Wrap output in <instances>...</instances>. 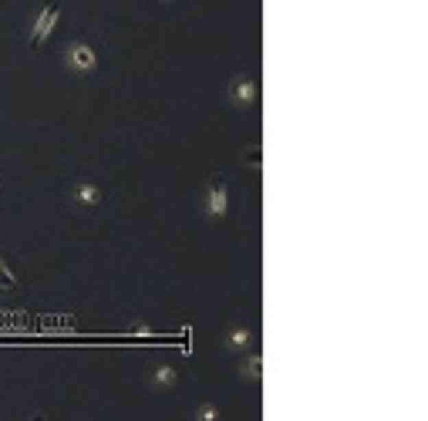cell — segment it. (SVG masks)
<instances>
[{
    "instance_id": "1",
    "label": "cell",
    "mask_w": 428,
    "mask_h": 421,
    "mask_svg": "<svg viewBox=\"0 0 428 421\" xmlns=\"http://www.w3.org/2000/svg\"><path fill=\"white\" fill-rule=\"evenodd\" d=\"M61 64L78 77H91L98 71V51L95 44L84 38H71L64 47H61Z\"/></svg>"
},
{
    "instance_id": "2",
    "label": "cell",
    "mask_w": 428,
    "mask_h": 421,
    "mask_svg": "<svg viewBox=\"0 0 428 421\" xmlns=\"http://www.w3.org/2000/svg\"><path fill=\"white\" fill-rule=\"evenodd\" d=\"M58 21H61V3H58V0H40L34 17H31V27H27L31 51H40V47L47 44V38H51L54 27H58Z\"/></svg>"
},
{
    "instance_id": "3",
    "label": "cell",
    "mask_w": 428,
    "mask_h": 421,
    "mask_svg": "<svg viewBox=\"0 0 428 421\" xmlns=\"http://www.w3.org/2000/svg\"><path fill=\"white\" fill-rule=\"evenodd\" d=\"M199 209H202V216L213 219V223L226 219V213H230V182H226L223 176H213V179L206 182L202 199H199Z\"/></svg>"
},
{
    "instance_id": "4",
    "label": "cell",
    "mask_w": 428,
    "mask_h": 421,
    "mask_svg": "<svg viewBox=\"0 0 428 421\" xmlns=\"http://www.w3.org/2000/svg\"><path fill=\"white\" fill-rule=\"evenodd\" d=\"M226 101H230L233 108H239V112L253 108V105L260 101V81H257V75L230 77V84H226Z\"/></svg>"
},
{
    "instance_id": "5",
    "label": "cell",
    "mask_w": 428,
    "mask_h": 421,
    "mask_svg": "<svg viewBox=\"0 0 428 421\" xmlns=\"http://www.w3.org/2000/svg\"><path fill=\"white\" fill-rule=\"evenodd\" d=\"M68 199H71V206L75 209H98L102 202H105V189L95 182V179H78L71 192H68Z\"/></svg>"
},
{
    "instance_id": "6",
    "label": "cell",
    "mask_w": 428,
    "mask_h": 421,
    "mask_svg": "<svg viewBox=\"0 0 428 421\" xmlns=\"http://www.w3.org/2000/svg\"><path fill=\"white\" fill-rule=\"evenodd\" d=\"M253 341H257V334L246 327V324H233L226 334H223V350H230V354H243V350H250L253 347Z\"/></svg>"
},
{
    "instance_id": "7",
    "label": "cell",
    "mask_w": 428,
    "mask_h": 421,
    "mask_svg": "<svg viewBox=\"0 0 428 421\" xmlns=\"http://www.w3.org/2000/svg\"><path fill=\"white\" fill-rule=\"evenodd\" d=\"M236 374L250 384H263V354L260 350H253V354L243 350V361L236 364Z\"/></svg>"
},
{
    "instance_id": "8",
    "label": "cell",
    "mask_w": 428,
    "mask_h": 421,
    "mask_svg": "<svg viewBox=\"0 0 428 421\" xmlns=\"http://www.w3.org/2000/svg\"><path fill=\"white\" fill-rule=\"evenodd\" d=\"M179 384V371H176V364H169V361H162L156 364L152 371H149V387L152 391H172Z\"/></svg>"
},
{
    "instance_id": "9",
    "label": "cell",
    "mask_w": 428,
    "mask_h": 421,
    "mask_svg": "<svg viewBox=\"0 0 428 421\" xmlns=\"http://www.w3.org/2000/svg\"><path fill=\"white\" fill-rule=\"evenodd\" d=\"M239 165L250 172H263V145H246L239 152Z\"/></svg>"
},
{
    "instance_id": "10",
    "label": "cell",
    "mask_w": 428,
    "mask_h": 421,
    "mask_svg": "<svg viewBox=\"0 0 428 421\" xmlns=\"http://www.w3.org/2000/svg\"><path fill=\"white\" fill-rule=\"evenodd\" d=\"M219 418H223V411H219L216 401H202V405L193 408V421H219Z\"/></svg>"
},
{
    "instance_id": "11",
    "label": "cell",
    "mask_w": 428,
    "mask_h": 421,
    "mask_svg": "<svg viewBox=\"0 0 428 421\" xmlns=\"http://www.w3.org/2000/svg\"><path fill=\"white\" fill-rule=\"evenodd\" d=\"M125 330H128L132 337H152V334H156V327H152L149 320H128Z\"/></svg>"
},
{
    "instance_id": "12",
    "label": "cell",
    "mask_w": 428,
    "mask_h": 421,
    "mask_svg": "<svg viewBox=\"0 0 428 421\" xmlns=\"http://www.w3.org/2000/svg\"><path fill=\"white\" fill-rule=\"evenodd\" d=\"M158 3H179V0H158Z\"/></svg>"
}]
</instances>
